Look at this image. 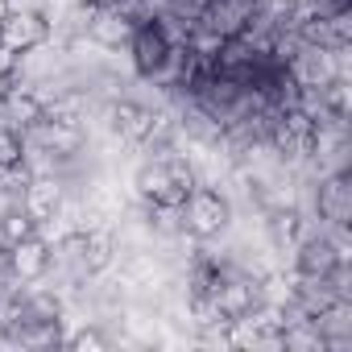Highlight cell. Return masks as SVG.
<instances>
[{
  "instance_id": "4",
  "label": "cell",
  "mask_w": 352,
  "mask_h": 352,
  "mask_svg": "<svg viewBox=\"0 0 352 352\" xmlns=\"http://www.w3.org/2000/svg\"><path fill=\"white\" fill-rule=\"evenodd\" d=\"M344 54H348V50H344ZM344 54H336V50H319V46L298 42V50L286 58V75H290L298 87H327L331 79L348 75V71H344Z\"/></svg>"
},
{
  "instance_id": "11",
  "label": "cell",
  "mask_w": 352,
  "mask_h": 352,
  "mask_svg": "<svg viewBox=\"0 0 352 352\" xmlns=\"http://www.w3.org/2000/svg\"><path fill=\"white\" fill-rule=\"evenodd\" d=\"M307 232V220H302V212L290 204V208H274V212H265V236H270V249H278V253H290L294 249V241Z\"/></svg>"
},
{
  "instance_id": "16",
  "label": "cell",
  "mask_w": 352,
  "mask_h": 352,
  "mask_svg": "<svg viewBox=\"0 0 352 352\" xmlns=\"http://www.w3.org/2000/svg\"><path fill=\"white\" fill-rule=\"evenodd\" d=\"M25 157V141L17 129H0V166H13Z\"/></svg>"
},
{
  "instance_id": "20",
  "label": "cell",
  "mask_w": 352,
  "mask_h": 352,
  "mask_svg": "<svg viewBox=\"0 0 352 352\" xmlns=\"http://www.w3.org/2000/svg\"><path fill=\"white\" fill-rule=\"evenodd\" d=\"M286 5H302V0H286Z\"/></svg>"
},
{
  "instance_id": "8",
  "label": "cell",
  "mask_w": 352,
  "mask_h": 352,
  "mask_svg": "<svg viewBox=\"0 0 352 352\" xmlns=\"http://www.w3.org/2000/svg\"><path fill=\"white\" fill-rule=\"evenodd\" d=\"M108 129H112V137H120L124 145H145L149 133H153V108L141 104V100L116 96V100L108 104Z\"/></svg>"
},
{
  "instance_id": "9",
  "label": "cell",
  "mask_w": 352,
  "mask_h": 352,
  "mask_svg": "<svg viewBox=\"0 0 352 352\" xmlns=\"http://www.w3.org/2000/svg\"><path fill=\"white\" fill-rule=\"evenodd\" d=\"M50 261H54V249H50V241H46L42 232H34V236L9 245V270H13V278H17L21 286H38V282L50 274Z\"/></svg>"
},
{
  "instance_id": "1",
  "label": "cell",
  "mask_w": 352,
  "mask_h": 352,
  "mask_svg": "<svg viewBox=\"0 0 352 352\" xmlns=\"http://www.w3.org/2000/svg\"><path fill=\"white\" fill-rule=\"evenodd\" d=\"M133 187H137V199L141 204H170V208H183V199L199 187V174H195V162H187L183 153L170 149H157L153 157H145L133 174Z\"/></svg>"
},
{
  "instance_id": "6",
  "label": "cell",
  "mask_w": 352,
  "mask_h": 352,
  "mask_svg": "<svg viewBox=\"0 0 352 352\" xmlns=\"http://www.w3.org/2000/svg\"><path fill=\"white\" fill-rule=\"evenodd\" d=\"M21 208L38 220V228L50 224L67 208V179H63V170H38L30 179V187H25V195H21Z\"/></svg>"
},
{
  "instance_id": "14",
  "label": "cell",
  "mask_w": 352,
  "mask_h": 352,
  "mask_svg": "<svg viewBox=\"0 0 352 352\" xmlns=\"http://www.w3.org/2000/svg\"><path fill=\"white\" fill-rule=\"evenodd\" d=\"M63 344H67V348H75V352H104V348H112V336H108L100 323H83V327H79V331H71Z\"/></svg>"
},
{
  "instance_id": "10",
  "label": "cell",
  "mask_w": 352,
  "mask_h": 352,
  "mask_svg": "<svg viewBox=\"0 0 352 352\" xmlns=\"http://www.w3.org/2000/svg\"><path fill=\"white\" fill-rule=\"evenodd\" d=\"M311 327L323 336L327 352H348L352 348V298L327 302L319 315H311Z\"/></svg>"
},
{
  "instance_id": "17",
  "label": "cell",
  "mask_w": 352,
  "mask_h": 352,
  "mask_svg": "<svg viewBox=\"0 0 352 352\" xmlns=\"http://www.w3.org/2000/svg\"><path fill=\"white\" fill-rule=\"evenodd\" d=\"M344 9H352V0H302L298 5L302 17H331V13H344Z\"/></svg>"
},
{
  "instance_id": "7",
  "label": "cell",
  "mask_w": 352,
  "mask_h": 352,
  "mask_svg": "<svg viewBox=\"0 0 352 352\" xmlns=\"http://www.w3.org/2000/svg\"><path fill=\"white\" fill-rule=\"evenodd\" d=\"M315 216L323 220V228H348L352 224V179L348 174H319Z\"/></svg>"
},
{
  "instance_id": "15",
  "label": "cell",
  "mask_w": 352,
  "mask_h": 352,
  "mask_svg": "<svg viewBox=\"0 0 352 352\" xmlns=\"http://www.w3.org/2000/svg\"><path fill=\"white\" fill-rule=\"evenodd\" d=\"M204 9H208V0H162V13H170L183 30H191L204 17Z\"/></svg>"
},
{
  "instance_id": "12",
  "label": "cell",
  "mask_w": 352,
  "mask_h": 352,
  "mask_svg": "<svg viewBox=\"0 0 352 352\" xmlns=\"http://www.w3.org/2000/svg\"><path fill=\"white\" fill-rule=\"evenodd\" d=\"M34 232H38V220L21 204H5V208H0V241H5V245H17V241H25Z\"/></svg>"
},
{
  "instance_id": "2",
  "label": "cell",
  "mask_w": 352,
  "mask_h": 352,
  "mask_svg": "<svg viewBox=\"0 0 352 352\" xmlns=\"http://www.w3.org/2000/svg\"><path fill=\"white\" fill-rule=\"evenodd\" d=\"M228 224H232V204H228L224 191L199 183V187L183 199V232H187L191 241H212V236L228 232Z\"/></svg>"
},
{
  "instance_id": "18",
  "label": "cell",
  "mask_w": 352,
  "mask_h": 352,
  "mask_svg": "<svg viewBox=\"0 0 352 352\" xmlns=\"http://www.w3.org/2000/svg\"><path fill=\"white\" fill-rule=\"evenodd\" d=\"M17 71H21V54H17L13 46L0 42V87H9V83L17 79Z\"/></svg>"
},
{
  "instance_id": "13",
  "label": "cell",
  "mask_w": 352,
  "mask_h": 352,
  "mask_svg": "<svg viewBox=\"0 0 352 352\" xmlns=\"http://www.w3.org/2000/svg\"><path fill=\"white\" fill-rule=\"evenodd\" d=\"M30 179H34V170H30L25 157L13 162V166H0V208H5V204H21Z\"/></svg>"
},
{
  "instance_id": "5",
  "label": "cell",
  "mask_w": 352,
  "mask_h": 352,
  "mask_svg": "<svg viewBox=\"0 0 352 352\" xmlns=\"http://www.w3.org/2000/svg\"><path fill=\"white\" fill-rule=\"evenodd\" d=\"M133 21L112 5V0H104V5H87V21H83V38L96 46V50H124L129 38H133Z\"/></svg>"
},
{
  "instance_id": "3",
  "label": "cell",
  "mask_w": 352,
  "mask_h": 352,
  "mask_svg": "<svg viewBox=\"0 0 352 352\" xmlns=\"http://www.w3.org/2000/svg\"><path fill=\"white\" fill-rule=\"evenodd\" d=\"M50 30L54 25H50L46 9H34V5H17V9H9L5 17H0V42L13 46L17 54L42 50L50 42Z\"/></svg>"
},
{
  "instance_id": "19",
  "label": "cell",
  "mask_w": 352,
  "mask_h": 352,
  "mask_svg": "<svg viewBox=\"0 0 352 352\" xmlns=\"http://www.w3.org/2000/svg\"><path fill=\"white\" fill-rule=\"evenodd\" d=\"M79 5H100V0H79Z\"/></svg>"
}]
</instances>
